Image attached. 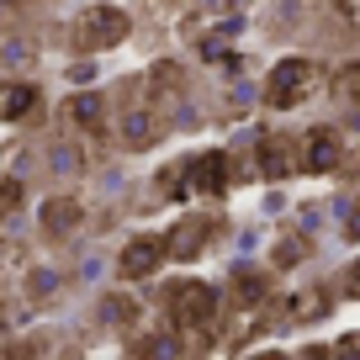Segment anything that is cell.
<instances>
[{
	"label": "cell",
	"mask_w": 360,
	"mask_h": 360,
	"mask_svg": "<svg viewBox=\"0 0 360 360\" xmlns=\"http://www.w3.org/2000/svg\"><path fill=\"white\" fill-rule=\"evenodd\" d=\"M339 85H345V90H349V96H360V64H349V69H345V75H339Z\"/></svg>",
	"instance_id": "cell-11"
},
{
	"label": "cell",
	"mask_w": 360,
	"mask_h": 360,
	"mask_svg": "<svg viewBox=\"0 0 360 360\" xmlns=\"http://www.w3.org/2000/svg\"><path fill=\"white\" fill-rule=\"evenodd\" d=\"M265 360H281V355H265Z\"/></svg>",
	"instance_id": "cell-13"
},
{
	"label": "cell",
	"mask_w": 360,
	"mask_h": 360,
	"mask_svg": "<svg viewBox=\"0 0 360 360\" xmlns=\"http://www.w3.org/2000/svg\"><path fill=\"white\" fill-rule=\"evenodd\" d=\"M307 85H313V64H307V58H286V64L270 69L265 101H270V106H297V101L307 96Z\"/></svg>",
	"instance_id": "cell-2"
},
{
	"label": "cell",
	"mask_w": 360,
	"mask_h": 360,
	"mask_svg": "<svg viewBox=\"0 0 360 360\" xmlns=\"http://www.w3.org/2000/svg\"><path fill=\"white\" fill-rule=\"evenodd\" d=\"M196 244H202V223H191V228H180V233H175V255H191Z\"/></svg>",
	"instance_id": "cell-9"
},
{
	"label": "cell",
	"mask_w": 360,
	"mask_h": 360,
	"mask_svg": "<svg viewBox=\"0 0 360 360\" xmlns=\"http://www.w3.org/2000/svg\"><path fill=\"white\" fill-rule=\"evenodd\" d=\"M22 202V186H11V180H6V186H0V212H6V207H16Z\"/></svg>",
	"instance_id": "cell-12"
},
{
	"label": "cell",
	"mask_w": 360,
	"mask_h": 360,
	"mask_svg": "<svg viewBox=\"0 0 360 360\" xmlns=\"http://www.w3.org/2000/svg\"><path fill=\"white\" fill-rule=\"evenodd\" d=\"M169 307H175V318L186 328H196V323H207L212 318V292L207 286H196V281H186V286H175L169 292Z\"/></svg>",
	"instance_id": "cell-3"
},
{
	"label": "cell",
	"mask_w": 360,
	"mask_h": 360,
	"mask_svg": "<svg viewBox=\"0 0 360 360\" xmlns=\"http://www.w3.org/2000/svg\"><path fill=\"white\" fill-rule=\"evenodd\" d=\"M159 255H165V238H133L122 249V276H148L159 265Z\"/></svg>",
	"instance_id": "cell-4"
},
{
	"label": "cell",
	"mask_w": 360,
	"mask_h": 360,
	"mask_svg": "<svg viewBox=\"0 0 360 360\" xmlns=\"http://www.w3.org/2000/svg\"><path fill=\"white\" fill-rule=\"evenodd\" d=\"M339 159V143H334V133H323L318 127L313 138H307V169H328Z\"/></svg>",
	"instance_id": "cell-7"
},
{
	"label": "cell",
	"mask_w": 360,
	"mask_h": 360,
	"mask_svg": "<svg viewBox=\"0 0 360 360\" xmlns=\"http://www.w3.org/2000/svg\"><path fill=\"white\" fill-rule=\"evenodd\" d=\"M69 223H75V207H69V202H53V207H48V228H69Z\"/></svg>",
	"instance_id": "cell-10"
},
{
	"label": "cell",
	"mask_w": 360,
	"mask_h": 360,
	"mask_svg": "<svg viewBox=\"0 0 360 360\" xmlns=\"http://www.w3.org/2000/svg\"><path fill=\"white\" fill-rule=\"evenodd\" d=\"M191 186H196V191H223V186H228V154L191 159Z\"/></svg>",
	"instance_id": "cell-5"
},
{
	"label": "cell",
	"mask_w": 360,
	"mask_h": 360,
	"mask_svg": "<svg viewBox=\"0 0 360 360\" xmlns=\"http://www.w3.org/2000/svg\"><path fill=\"white\" fill-rule=\"evenodd\" d=\"M32 106H37V90L32 85H6V90H0V117H6V122L27 117Z\"/></svg>",
	"instance_id": "cell-6"
},
{
	"label": "cell",
	"mask_w": 360,
	"mask_h": 360,
	"mask_svg": "<svg viewBox=\"0 0 360 360\" xmlns=\"http://www.w3.org/2000/svg\"><path fill=\"white\" fill-rule=\"evenodd\" d=\"M69 112H75V117H79V122H90V127L101 122V101H96V96H79V101H75V106H69Z\"/></svg>",
	"instance_id": "cell-8"
},
{
	"label": "cell",
	"mask_w": 360,
	"mask_h": 360,
	"mask_svg": "<svg viewBox=\"0 0 360 360\" xmlns=\"http://www.w3.org/2000/svg\"><path fill=\"white\" fill-rule=\"evenodd\" d=\"M122 37H127V11H122V6H90V11L75 22V43L85 48V53L117 48Z\"/></svg>",
	"instance_id": "cell-1"
}]
</instances>
